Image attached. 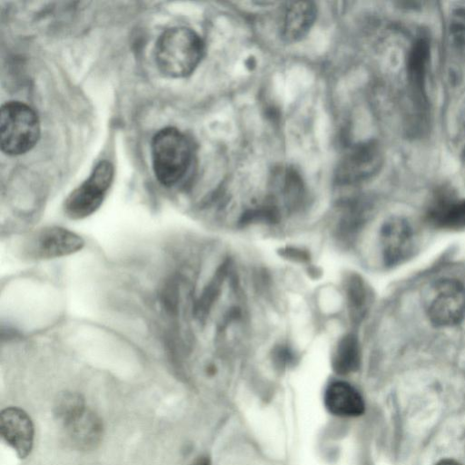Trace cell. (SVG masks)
<instances>
[{
  "instance_id": "obj_13",
  "label": "cell",
  "mask_w": 465,
  "mask_h": 465,
  "mask_svg": "<svg viewBox=\"0 0 465 465\" xmlns=\"http://www.w3.org/2000/svg\"><path fill=\"white\" fill-rule=\"evenodd\" d=\"M430 58V45L425 38H418L407 58L409 82L421 104L426 103V74Z\"/></svg>"
},
{
  "instance_id": "obj_6",
  "label": "cell",
  "mask_w": 465,
  "mask_h": 465,
  "mask_svg": "<svg viewBox=\"0 0 465 465\" xmlns=\"http://www.w3.org/2000/svg\"><path fill=\"white\" fill-rule=\"evenodd\" d=\"M84 245V239L76 232L60 226H48L26 239L24 252L32 259H54L74 254Z\"/></svg>"
},
{
  "instance_id": "obj_16",
  "label": "cell",
  "mask_w": 465,
  "mask_h": 465,
  "mask_svg": "<svg viewBox=\"0 0 465 465\" xmlns=\"http://www.w3.org/2000/svg\"><path fill=\"white\" fill-rule=\"evenodd\" d=\"M85 411L83 397L75 392L62 393L54 404V415L64 426L78 418Z\"/></svg>"
},
{
  "instance_id": "obj_5",
  "label": "cell",
  "mask_w": 465,
  "mask_h": 465,
  "mask_svg": "<svg viewBox=\"0 0 465 465\" xmlns=\"http://www.w3.org/2000/svg\"><path fill=\"white\" fill-rule=\"evenodd\" d=\"M430 322L437 327H451L465 318V287L456 279L438 281L427 306Z\"/></svg>"
},
{
  "instance_id": "obj_4",
  "label": "cell",
  "mask_w": 465,
  "mask_h": 465,
  "mask_svg": "<svg viewBox=\"0 0 465 465\" xmlns=\"http://www.w3.org/2000/svg\"><path fill=\"white\" fill-rule=\"evenodd\" d=\"M114 173V166L110 162L98 163L89 177L65 199L64 210L66 216L73 220H81L95 213L112 184Z\"/></svg>"
},
{
  "instance_id": "obj_3",
  "label": "cell",
  "mask_w": 465,
  "mask_h": 465,
  "mask_svg": "<svg viewBox=\"0 0 465 465\" xmlns=\"http://www.w3.org/2000/svg\"><path fill=\"white\" fill-rule=\"evenodd\" d=\"M1 150L8 155L30 151L40 137V122L35 110L19 101H10L1 107Z\"/></svg>"
},
{
  "instance_id": "obj_7",
  "label": "cell",
  "mask_w": 465,
  "mask_h": 465,
  "mask_svg": "<svg viewBox=\"0 0 465 465\" xmlns=\"http://www.w3.org/2000/svg\"><path fill=\"white\" fill-rule=\"evenodd\" d=\"M412 225L402 217L387 220L380 231V245L386 266L401 264L411 256L416 245Z\"/></svg>"
},
{
  "instance_id": "obj_18",
  "label": "cell",
  "mask_w": 465,
  "mask_h": 465,
  "mask_svg": "<svg viewBox=\"0 0 465 465\" xmlns=\"http://www.w3.org/2000/svg\"><path fill=\"white\" fill-rule=\"evenodd\" d=\"M192 465H211V460L206 456L199 457L197 460H195Z\"/></svg>"
},
{
  "instance_id": "obj_10",
  "label": "cell",
  "mask_w": 465,
  "mask_h": 465,
  "mask_svg": "<svg viewBox=\"0 0 465 465\" xmlns=\"http://www.w3.org/2000/svg\"><path fill=\"white\" fill-rule=\"evenodd\" d=\"M327 410L341 417H356L364 412V401L359 391L348 382L336 381L329 384L324 394Z\"/></svg>"
},
{
  "instance_id": "obj_19",
  "label": "cell",
  "mask_w": 465,
  "mask_h": 465,
  "mask_svg": "<svg viewBox=\"0 0 465 465\" xmlns=\"http://www.w3.org/2000/svg\"><path fill=\"white\" fill-rule=\"evenodd\" d=\"M435 465H461V464L454 460L445 459V460H440Z\"/></svg>"
},
{
  "instance_id": "obj_8",
  "label": "cell",
  "mask_w": 465,
  "mask_h": 465,
  "mask_svg": "<svg viewBox=\"0 0 465 465\" xmlns=\"http://www.w3.org/2000/svg\"><path fill=\"white\" fill-rule=\"evenodd\" d=\"M381 165V153L373 142L351 148L340 161L336 177L341 183L350 184L365 180L377 173Z\"/></svg>"
},
{
  "instance_id": "obj_1",
  "label": "cell",
  "mask_w": 465,
  "mask_h": 465,
  "mask_svg": "<svg viewBox=\"0 0 465 465\" xmlns=\"http://www.w3.org/2000/svg\"><path fill=\"white\" fill-rule=\"evenodd\" d=\"M203 52L204 44L195 31L185 26H174L159 36L154 57L163 74L171 78H183L195 70Z\"/></svg>"
},
{
  "instance_id": "obj_12",
  "label": "cell",
  "mask_w": 465,
  "mask_h": 465,
  "mask_svg": "<svg viewBox=\"0 0 465 465\" xmlns=\"http://www.w3.org/2000/svg\"><path fill=\"white\" fill-rule=\"evenodd\" d=\"M64 427L70 443L77 450H94L103 438L101 420L88 410Z\"/></svg>"
},
{
  "instance_id": "obj_2",
  "label": "cell",
  "mask_w": 465,
  "mask_h": 465,
  "mask_svg": "<svg viewBox=\"0 0 465 465\" xmlns=\"http://www.w3.org/2000/svg\"><path fill=\"white\" fill-rule=\"evenodd\" d=\"M191 160V143L177 128H163L153 137V173L163 185L170 187L179 183L187 173Z\"/></svg>"
},
{
  "instance_id": "obj_15",
  "label": "cell",
  "mask_w": 465,
  "mask_h": 465,
  "mask_svg": "<svg viewBox=\"0 0 465 465\" xmlns=\"http://www.w3.org/2000/svg\"><path fill=\"white\" fill-rule=\"evenodd\" d=\"M361 361V351L357 338L348 334L338 342L331 359L334 371L344 375L355 371Z\"/></svg>"
},
{
  "instance_id": "obj_17",
  "label": "cell",
  "mask_w": 465,
  "mask_h": 465,
  "mask_svg": "<svg viewBox=\"0 0 465 465\" xmlns=\"http://www.w3.org/2000/svg\"><path fill=\"white\" fill-rule=\"evenodd\" d=\"M349 287V296L352 313L357 316H361L364 314L370 301L369 292L364 282L360 279H352Z\"/></svg>"
},
{
  "instance_id": "obj_11",
  "label": "cell",
  "mask_w": 465,
  "mask_h": 465,
  "mask_svg": "<svg viewBox=\"0 0 465 465\" xmlns=\"http://www.w3.org/2000/svg\"><path fill=\"white\" fill-rule=\"evenodd\" d=\"M317 8L312 2L287 3L282 25V37L293 43L304 37L312 26Z\"/></svg>"
},
{
  "instance_id": "obj_9",
  "label": "cell",
  "mask_w": 465,
  "mask_h": 465,
  "mask_svg": "<svg viewBox=\"0 0 465 465\" xmlns=\"http://www.w3.org/2000/svg\"><path fill=\"white\" fill-rule=\"evenodd\" d=\"M0 431L5 441L19 458H26L33 448L34 425L30 417L21 409L6 408L0 415Z\"/></svg>"
},
{
  "instance_id": "obj_14",
  "label": "cell",
  "mask_w": 465,
  "mask_h": 465,
  "mask_svg": "<svg viewBox=\"0 0 465 465\" xmlns=\"http://www.w3.org/2000/svg\"><path fill=\"white\" fill-rule=\"evenodd\" d=\"M428 219L437 228L465 229V200H440L430 210Z\"/></svg>"
}]
</instances>
